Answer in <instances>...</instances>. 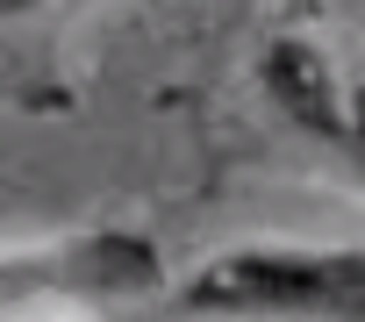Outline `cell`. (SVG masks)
<instances>
[{"instance_id":"6da1fadb","label":"cell","mask_w":365,"mask_h":322,"mask_svg":"<svg viewBox=\"0 0 365 322\" xmlns=\"http://www.w3.org/2000/svg\"><path fill=\"white\" fill-rule=\"evenodd\" d=\"M165 308L179 322H365V244H230Z\"/></svg>"},{"instance_id":"7a4b0ae2","label":"cell","mask_w":365,"mask_h":322,"mask_svg":"<svg viewBox=\"0 0 365 322\" xmlns=\"http://www.w3.org/2000/svg\"><path fill=\"white\" fill-rule=\"evenodd\" d=\"M165 244L129 222H86L65 237L8 244L0 251V322H43V315H115L165 301Z\"/></svg>"},{"instance_id":"3957f363","label":"cell","mask_w":365,"mask_h":322,"mask_svg":"<svg viewBox=\"0 0 365 322\" xmlns=\"http://www.w3.org/2000/svg\"><path fill=\"white\" fill-rule=\"evenodd\" d=\"M258 93L287 129H301L315 150H329L365 194V72L351 79L315 36L287 29L258 51Z\"/></svg>"},{"instance_id":"277c9868","label":"cell","mask_w":365,"mask_h":322,"mask_svg":"<svg viewBox=\"0 0 365 322\" xmlns=\"http://www.w3.org/2000/svg\"><path fill=\"white\" fill-rule=\"evenodd\" d=\"M101 8V0H0V36H15V29H58L72 15Z\"/></svg>"},{"instance_id":"5b68a950","label":"cell","mask_w":365,"mask_h":322,"mask_svg":"<svg viewBox=\"0 0 365 322\" xmlns=\"http://www.w3.org/2000/svg\"><path fill=\"white\" fill-rule=\"evenodd\" d=\"M43 322H86V315H43Z\"/></svg>"}]
</instances>
